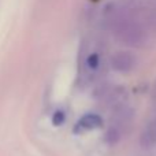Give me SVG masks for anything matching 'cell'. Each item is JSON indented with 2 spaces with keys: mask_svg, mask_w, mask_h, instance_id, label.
I'll return each instance as SVG.
<instances>
[{
  "mask_svg": "<svg viewBox=\"0 0 156 156\" xmlns=\"http://www.w3.org/2000/svg\"><path fill=\"white\" fill-rule=\"evenodd\" d=\"M116 33H118L119 38L125 41L126 44L133 47H138L144 43V33L136 23L130 21H122L119 22L118 27H116Z\"/></svg>",
  "mask_w": 156,
  "mask_h": 156,
  "instance_id": "1",
  "label": "cell"
},
{
  "mask_svg": "<svg viewBox=\"0 0 156 156\" xmlns=\"http://www.w3.org/2000/svg\"><path fill=\"white\" fill-rule=\"evenodd\" d=\"M133 118L132 110L129 108H119L115 112V118H114L112 123L108 130V138H111V143H116L121 138V136L125 133L126 127L130 125Z\"/></svg>",
  "mask_w": 156,
  "mask_h": 156,
  "instance_id": "2",
  "label": "cell"
},
{
  "mask_svg": "<svg viewBox=\"0 0 156 156\" xmlns=\"http://www.w3.org/2000/svg\"><path fill=\"white\" fill-rule=\"evenodd\" d=\"M111 65H112L114 70L127 73V71L133 70V67L136 66V58L130 52H118L112 56Z\"/></svg>",
  "mask_w": 156,
  "mask_h": 156,
  "instance_id": "3",
  "label": "cell"
},
{
  "mask_svg": "<svg viewBox=\"0 0 156 156\" xmlns=\"http://www.w3.org/2000/svg\"><path fill=\"white\" fill-rule=\"evenodd\" d=\"M140 144L144 148H152L156 145V115L144 127L140 136Z\"/></svg>",
  "mask_w": 156,
  "mask_h": 156,
  "instance_id": "4",
  "label": "cell"
},
{
  "mask_svg": "<svg viewBox=\"0 0 156 156\" xmlns=\"http://www.w3.org/2000/svg\"><path fill=\"white\" fill-rule=\"evenodd\" d=\"M101 123H103V121L99 115H96V114H88V115H83L78 121V127L82 130H92V129H96V127L101 126Z\"/></svg>",
  "mask_w": 156,
  "mask_h": 156,
  "instance_id": "5",
  "label": "cell"
},
{
  "mask_svg": "<svg viewBox=\"0 0 156 156\" xmlns=\"http://www.w3.org/2000/svg\"><path fill=\"white\" fill-rule=\"evenodd\" d=\"M97 65H99V56H97L96 54L90 55V56H89V59H88V66L90 69H96Z\"/></svg>",
  "mask_w": 156,
  "mask_h": 156,
  "instance_id": "6",
  "label": "cell"
},
{
  "mask_svg": "<svg viewBox=\"0 0 156 156\" xmlns=\"http://www.w3.org/2000/svg\"><path fill=\"white\" fill-rule=\"evenodd\" d=\"M52 121H54V123L56 125V126H59L62 122H65V114L60 112V111H58V112L54 115V119H52Z\"/></svg>",
  "mask_w": 156,
  "mask_h": 156,
  "instance_id": "7",
  "label": "cell"
},
{
  "mask_svg": "<svg viewBox=\"0 0 156 156\" xmlns=\"http://www.w3.org/2000/svg\"><path fill=\"white\" fill-rule=\"evenodd\" d=\"M154 101L156 103V85H155V89H154Z\"/></svg>",
  "mask_w": 156,
  "mask_h": 156,
  "instance_id": "8",
  "label": "cell"
}]
</instances>
